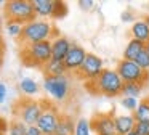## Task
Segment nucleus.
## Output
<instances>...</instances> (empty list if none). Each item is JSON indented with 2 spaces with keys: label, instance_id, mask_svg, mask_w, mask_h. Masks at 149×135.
I'll use <instances>...</instances> for the list:
<instances>
[{
  "label": "nucleus",
  "instance_id": "nucleus-1",
  "mask_svg": "<svg viewBox=\"0 0 149 135\" xmlns=\"http://www.w3.org/2000/svg\"><path fill=\"white\" fill-rule=\"evenodd\" d=\"M85 89L93 95H104L114 98V96L122 95L123 80L119 76V72L111 68H104V71L91 82H85Z\"/></svg>",
  "mask_w": 149,
  "mask_h": 135
},
{
  "label": "nucleus",
  "instance_id": "nucleus-2",
  "mask_svg": "<svg viewBox=\"0 0 149 135\" xmlns=\"http://www.w3.org/2000/svg\"><path fill=\"white\" fill-rule=\"evenodd\" d=\"M56 31L58 29L48 19H36L29 24H24L19 37V44L31 45V44H39V42H45V40H53V39L59 37Z\"/></svg>",
  "mask_w": 149,
  "mask_h": 135
},
{
  "label": "nucleus",
  "instance_id": "nucleus-3",
  "mask_svg": "<svg viewBox=\"0 0 149 135\" xmlns=\"http://www.w3.org/2000/svg\"><path fill=\"white\" fill-rule=\"evenodd\" d=\"M21 61L24 66H36L43 68L48 61L53 60L52 55V40L39 42V44H31L21 47Z\"/></svg>",
  "mask_w": 149,
  "mask_h": 135
},
{
  "label": "nucleus",
  "instance_id": "nucleus-4",
  "mask_svg": "<svg viewBox=\"0 0 149 135\" xmlns=\"http://www.w3.org/2000/svg\"><path fill=\"white\" fill-rule=\"evenodd\" d=\"M43 106L40 100H34L32 96H21L13 105V117L23 121L26 125H37L40 116H42Z\"/></svg>",
  "mask_w": 149,
  "mask_h": 135
},
{
  "label": "nucleus",
  "instance_id": "nucleus-5",
  "mask_svg": "<svg viewBox=\"0 0 149 135\" xmlns=\"http://www.w3.org/2000/svg\"><path fill=\"white\" fill-rule=\"evenodd\" d=\"M5 16H7V21H16L21 22L23 26L37 19L31 0H8V2H5Z\"/></svg>",
  "mask_w": 149,
  "mask_h": 135
},
{
  "label": "nucleus",
  "instance_id": "nucleus-6",
  "mask_svg": "<svg viewBox=\"0 0 149 135\" xmlns=\"http://www.w3.org/2000/svg\"><path fill=\"white\" fill-rule=\"evenodd\" d=\"M116 71L119 72V76L122 77L123 84H139L144 87L148 84L149 79V72H146L144 69L136 64V61H130V60H119L116 64Z\"/></svg>",
  "mask_w": 149,
  "mask_h": 135
},
{
  "label": "nucleus",
  "instance_id": "nucleus-7",
  "mask_svg": "<svg viewBox=\"0 0 149 135\" xmlns=\"http://www.w3.org/2000/svg\"><path fill=\"white\" fill-rule=\"evenodd\" d=\"M43 90L55 101L64 103L69 98V95H71V80H69L68 76H61V77L45 76V79H43Z\"/></svg>",
  "mask_w": 149,
  "mask_h": 135
},
{
  "label": "nucleus",
  "instance_id": "nucleus-8",
  "mask_svg": "<svg viewBox=\"0 0 149 135\" xmlns=\"http://www.w3.org/2000/svg\"><path fill=\"white\" fill-rule=\"evenodd\" d=\"M40 101H42L43 111H42V116H40L39 122H37V127L42 130L43 135H52L56 132L61 112H59L58 106L53 105L50 100H40Z\"/></svg>",
  "mask_w": 149,
  "mask_h": 135
},
{
  "label": "nucleus",
  "instance_id": "nucleus-9",
  "mask_svg": "<svg viewBox=\"0 0 149 135\" xmlns=\"http://www.w3.org/2000/svg\"><path fill=\"white\" fill-rule=\"evenodd\" d=\"M37 18H56L61 19L68 15V5L58 0H31Z\"/></svg>",
  "mask_w": 149,
  "mask_h": 135
},
{
  "label": "nucleus",
  "instance_id": "nucleus-10",
  "mask_svg": "<svg viewBox=\"0 0 149 135\" xmlns=\"http://www.w3.org/2000/svg\"><path fill=\"white\" fill-rule=\"evenodd\" d=\"M103 71H104L103 60H101L100 56H96V55H93V53H88L87 58H85V61H84V64L80 66V69L75 72V76L80 80L91 82V80L96 79Z\"/></svg>",
  "mask_w": 149,
  "mask_h": 135
},
{
  "label": "nucleus",
  "instance_id": "nucleus-11",
  "mask_svg": "<svg viewBox=\"0 0 149 135\" xmlns=\"http://www.w3.org/2000/svg\"><path fill=\"white\" fill-rule=\"evenodd\" d=\"M114 112H96L90 119L91 130L96 135H116V122H114Z\"/></svg>",
  "mask_w": 149,
  "mask_h": 135
},
{
  "label": "nucleus",
  "instance_id": "nucleus-12",
  "mask_svg": "<svg viewBox=\"0 0 149 135\" xmlns=\"http://www.w3.org/2000/svg\"><path fill=\"white\" fill-rule=\"evenodd\" d=\"M87 55L88 53L85 51L84 47H80V45H77V44H72L71 51L68 53V56H66V60H64V64H66L69 72H74V74L77 72V71L80 69V66L84 64Z\"/></svg>",
  "mask_w": 149,
  "mask_h": 135
},
{
  "label": "nucleus",
  "instance_id": "nucleus-13",
  "mask_svg": "<svg viewBox=\"0 0 149 135\" xmlns=\"http://www.w3.org/2000/svg\"><path fill=\"white\" fill-rule=\"evenodd\" d=\"M72 44L68 37L64 35H59V37L53 39L52 40V55H53V60H58V61H64L68 53L71 51Z\"/></svg>",
  "mask_w": 149,
  "mask_h": 135
},
{
  "label": "nucleus",
  "instance_id": "nucleus-14",
  "mask_svg": "<svg viewBox=\"0 0 149 135\" xmlns=\"http://www.w3.org/2000/svg\"><path fill=\"white\" fill-rule=\"evenodd\" d=\"M116 122V135H128L135 130L136 119L133 114H117L114 117Z\"/></svg>",
  "mask_w": 149,
  "mask_h": 135
},
{
  "label": "nucleus",
  "instance_id": "nucleus-15",
  "mask_svg": "<svg viewBox=\"0 0 149 135\" xmlns=\"http://www.w3.org/2000/svg\"><path fill=\"white\" fill-rule=\"evenodd\" d=\"M75 119L71 114H66L61 112V117H59V124L56 127L55 135H75Z\"/></svg>",
  "mask_w": 149,
  "mask_h": 135
},
{
  "label": "nucleus",
  "instance_id": "nucleus-16",
  "mask_svg": "<svg viewBox=\"0 0 149 135\" xmlns=\"http://www.w3.org/2000/svg\"><path fill=\"white\" fill-rule=\"evenodd\" d=\"M130 35L132 39H136V40L143 42V44H148L149 42V26L146 24L144 19H136L132 24V29H130Z\"/></svg>",
  "mask_w": 149,
  "mask_h": 135
},
{
  "label": "nucleus",
  "instance_id": "nucleus-17",
  "mask_svg": "<svg viewBox=\"0 0 149 135\" xmlns=\"http://www.w3.org/2000/svg\"><path fill=\"white\" fill-rule=\"evenodd\" d=\"M146 50V44L136 40V39H130L127 47L123 48V60H130V61H135L143 51Z\"/></svg>",
  "mask_w": 149,
  "mask_h": 135
},
{
  "label": "nucleus",
  "instance_id": "nucleus-18",
  "mask_svg": "<svg viewBox=\"0 0 149 135\" xmlns=\"http://www.w3.org/2000/svg\"><path fill=\"white\" fill-rule=\"evenodd\" d=\"M43 69V74L48 77H61V76H66L69 72L68 68H66L64 61H58V60H52L42 68Z\"/></svg>",
  "mask_w": 149,
  "mask_h": 135
},
{
  "label": "nucleus",
  "instance_id": "nucleus-19",
  "mask_svg": "<svg viewBox=\"0 0 149 135\" xmlns=\"http://www.w3.org/2000/svg\"><path fill=\"white\" fill-rule=\"evenodd\" d=\"M18 87L26 96H32L39 92V84L34 79H31V77H23L19 80V84H18Z\"/></svg>",
  "mask_w": 149,
  "mask_h": 135
},
{
  "label": "nucleus",
  "instance_id": "nucleus-20",
  "mask_svg": "<svg viewBox=\"0 0 149 135\" xmlns=\"http://www.w3.org/2000/svg\"><path fill=\"white\" fill-rule=\"evenodd\" d=\"M136 122H149V96L148 98H143L139 101L136 111L133 112Z\"/></svg>",
  "mask_w": 149,
  "mask_h": 135
},
{
  "label": "nucleus",
  "instance_id": "nucleus-21",
  "mask_svg": "<svg viewBox=\"0 0 149 135\" xmlns=\"http://www.w3.org/2000/svg\"><path fill=\"white\" fill-rule=\"evenodd\" d=\"M27 129H29V125H26L23 121H19V119L13 117L8 122V135H26Z\"/></svg>",
  "mask_w": 149,
  "mask_h": 135
},
{
  "label": "nucleus",
  "instance_id": "nucleus-22",
  "mask_svg": "<svg viewBox=\"0 0 149 135\" xmlns=\"http://www.w3.org/2000/svg\"><path fill=\"white\" fill-rule=\"evenodd\" d=\"M91 132V122L90 119L79 117L75 122V135H90Z\"/></svg>",
  "mask_w": 149,
  "mask_h": 135
},
{
  "label": "nucleus",
  "instance_id": "nucleus-23",
  "mask_svg": "<svg viewBox=\"0 0 149 135\" xmlns=\"http://www.w3.org/2000/svg\"><path fill=\"white\" fill-rule=\"evenodd\" d=\"M143 92V85L139 84H123L122 95L123 96H132V98H138V95Z\"/></svg>",
  "mask_w": 149,
  "mask_h": 135
},
{
  "label": "nucleus",
  "instance_id": "nucleus-24",
  "mask_svg": "<svg viewBox=\"0 0 149 135\" xmlns=\"http://www.w3.org/2000/svg\"><path fill=\"white\" fill-rule=\"evenodd\" d=\"M23 27L24 26L21 22H16V21H7L5 22V29H7L8 35L11 37H21V32H23Z\"/></svg>",
  "mask_w": 149,
  "mask_h": 135
},
{
  "label": "nucleus",
  "instance_id": "nucleus-25",
  "mask_svg": "<svg viewBox=\"0 0 149 135\" xmlns=\"http://www.w3.org/2000/svg\"><path fill=\"white\" fill-rule=\"evenodd\" d=\"M120 105H122L127 111H130V114H133V112L136 111V108H138L139 101L136 98H132V96H122V98H120Z\"/></svg>",
  "mask_w": 149,
  "mask_h": 135
},
{
  "label": "nucleus",
  "instance_id": "nucleus-26",
  "mask_svg": "<svg viewBox=\"0 0 149 135\" xmlns=\"http://www.w3.org/2000/svg\"><path fill=\"white\" fill-rule=\"evenodd\" d=\"M135 61H136V64H138L141 69H144L146 72H149V53H148L146 50L143 51V53L139 55V56L136 58Z\"/></svg>",
  "mask_w": 149,
  "mask_h": 135
},
{
  "label": "nucleus",
  "instance_id": "nucleus-27",
  "mask_svg": "<svg viewBox=\"0 0 149 135\" xmlns=\"http://www.w3.org/2000/svg\"><path fill=\"white\" fill-rule=\"evenodd\" d=\"M138 135H149V122H136L135 130Z\"/></svg>",
  "mask_w": 149,
  "mask_h": 135
},
{
  "label": "nucleus",
  "instance_id": "nucleus-28",
  "mask_svg": "<svg viewBox=\"0 0 149 135\" xmlns=\"http://www.w3.org/2000/svg\"><path fill=\"white\" fill-rule=\"evenodd\" d=\"M120 18H122L123 22H135L136 21V15L133 13V10H125V11H122V15H120Z\"/></svg>",
  "mask_w": 149,
  "mask_h": 135
},
{
  "label": "nucleus",
  "instance_id": "nucleus-29",
  "mask_svg": "<svg viewBox=\"0 0 149 135\" xmlns=\"http://www.w3.org/2000/svg\"><path fill=\"white\" fill-rule=\"evenodd\" d=\"M79 6L82 10H85V11H88V10H91L95 6V2L93 0H79Z\"/></svg>",
  "mask_w": 149,
  "mask_h": 135
},
{
  "label": "nucleus",
  "instance_id": "nucleus-30",
  "mask_svg": "<svg viewBox=\"0 0 149 135\" xmlns=\"http://www.w3.org/2000/svg\"><path fill=\"white\" fill-rule=\"evenodd\" d=\"M7 95H8V90H7V85H5L3 82L0 84V101L3 103L5 100H7Z\"/></svg>",
  "mask_w": 149,
  "mask_h": 135
},
{
  "label": "nucleus",
  "instance_id": "nucleus-31",
  "mask_svg": "<svg viewBox=\"0 0 149 135\" xmlns=\"http://www.w3.org/2000/svg\"><path fill=\"white\" fill-rule=\"evenodd\" d=\"M26 135H43V134H42V130H40L37 125H31V127L27 129V134Z\"/></svg>",
  "mask_w": 149,
  "mask_h": 135
},
{
  "label": "nucleus",
  "instance_id": "nucleus-32",
  "mask_svg": "<svg viewBox=\"0 0 149 135\" xmlns=\"http://www.w3.org/2000/svg\"><path fill=\"white\" fill-rule=\"evenodd\" d=\"M144 21H146V24L149 26V15H146V16H144Z\"/></svg>",
  "mask_w": 149,
  "mask_h": 135
},
{
  "label": "nucleus",
  "instance_id": "nucleus-33",
  "mask_svg": "<svg viewBox=\"0 0 149 135\" xmlns=\"http://www.w3.org/2000/svg\"><path fill=\"white\" fill-rule=\"evenodd\" d=\"M146 51H148V53H149V42H148V44H146Z\"/></svg>",
  "mask_w": 149,
  "mask_h": 135
},
{
  "label": "nucleus",
  "instance_id": "nucleus-34",
  "mask_svg": "<svg viewBox=\"0 0 149 135\" xmlns=\"http://www.w3.org/2000/svg\"><path fill=\"white\" fill-rule=\"evenodd\" d=\"M128 135H138V134H136V132H130Z\"/></svg>",
  "mask_w": 149,
  "mask_h": 135
},
{
  "label": "nucleus",
  "instance_id": "nucleus-35",
  "mask_svg": "<svg viewBox=\"0 0 149 135\" xmlns=\"http://www.w3.org/2000/svg\"><path fill=\"white\" fill-rule=\"evenodd\" d=\"M148 84H149V79H148Z\"/></svg>",
  "mask_w": 149,
  "mask_h": 135
},
{
  "label": "nucleus",
  "instance_id": "nucleus-36",
  "mask_svg": "<svg viewBox=\"0 0 149 135\" xmlns=\"http://www.w3.org/2000/svg\"><path fill=\"white\" fill-rule=\"evenodd\" d=\"M52 135H55V134H52Z\"/></svg>",
  "mask_w": 149,
  "mask_h": 135
}]
</instances>
